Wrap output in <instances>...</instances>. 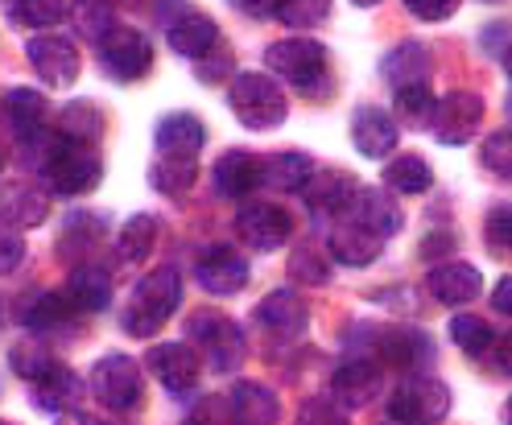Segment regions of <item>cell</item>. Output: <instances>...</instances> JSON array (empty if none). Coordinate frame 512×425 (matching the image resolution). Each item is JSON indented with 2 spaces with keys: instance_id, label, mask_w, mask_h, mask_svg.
I'll return each mask as SVG.
<instances>
[{
  "instance_id": "17",
  "label": "cell",
  "mask_w": 512,
  "mask_h": 425,
  "mask_svg": "<svg viewBox=\"0 0 512 425\" xmlns=\"http://www.w3.org/2000/svg\"><path fill=\"white\" fill-rule=\"evenodd\" d=\"M83 380H79V372H71L67 364H54L34 380V405L42 409V413H54V417H62V413H71V409H79L83 405Z\"/></svg>"
},
{
  "instance_id": "50",
  "label": "cell",
  "mask_w": 512,
  "mask_h": 425,
  "mask_svg": "<svg viewBox=\"0 0 512 425\" xmlns=\"http://www.w3.org/2000/svg\"><path fill=\"white\" fill-rule=\"evenodd\" d=\"M54 425H108V421H100L95 413H83V409H71V413H62Z\"/></svg>"
},
{
  "instance_id": "45",
  "label": "cell",
  "mask_w": 512,
  "mask_h": 425,
  "mask_svg": "<svg viewBox=\"0 0 512 425\" xmlns=\"http://www.w3.org/2000/svg\"><path fill=\"white\" fill-rule=\"evenodd\" d=\"M327 13H331V5L327 0H294V5H277V17L285 21V25H323L327 21Z\"/></svg>"
},
{
  "instance_id": "12",
  "label": "cell",
  "mask_w": 512,
  "mask_h": 425,
  "mask_svg": "<svg viewBox=\"0 0 512 425\" xmlns=\"http://www.w3.org/2000/svg\"><path fill=\"white\" fill-rule=\"evenodd\" d=\"M236 236L252 248V252H273L281 248L285 240L294 236V219L285 207H273V203H248L240 207L236 215Z\"/></svg>"
},
{
  "instance_id": "10",
  "label": "cell",
  "mask_w": 512,
  "mask_h": 425,
  "mask_svg": "<svg viewBox=\"0 0 512 425\" xmlns=\"http://www.w3.org/2000/svg\"><path fill=\"white\" fill-rule=\"evenodd\" d=\"M339 219H351L356 227H364V232H372L376 240H389L401 232V207L389 199V190H376V186H356L351 190L347 207L339 211Z\"/></svg>"
},
{
  "instance_id": "1",
  "label": "cell",
  "mask_w": 512,
  "mask_h": 425,
  "mask_svg": "<svg viewBox=\"0 0 512 425\" xmlns=\"http://www.w3.org/2000/svg\"><path fill=\"white\" fill-rule=\"evenodd\" d=\"M178 302H182V277H178L174 265L145 273L133 289V298H128V306H124V331L137 335V339H153L174 318Z\"/></svg>"
},
{
  "instance_id": "28",
  "label": "cell",
  "mask_w": 512,
  "mask_h": 425,
  "mask_svg": "<svg viewBox=\"0 0 512 425\" xmlns=\"http://www.w3.org/2000/svg\"><path fill=\"white\" fill-rule=\"evenodd\" d=\"M5 120L21 141H38L46 128V95L34 87H13L5 95Z\"/></svg>"
},
{
  "instance_id": "42",
  "label": "cell",
  "mask_w": 512,
  "mask_h": 425,
  "mask_svg": "<svg viewBox=\"0 0 512 425\" xmlns=\"http://www.w3.org/2000/svg\"><path fill=\"white\" fill-rule=\"evenodd\" d=\"M290 273H294L298 281H306V285H327V281H331V265H327V260L318 256L314 248H294Z\"/></svg>"
},
{
  "instance_id": "37",
  "label": "cell",
  "mask_w": 512,
  "mask_h": 425,
  "mask_svg": "<svg viewBox=\"0 0 512 425\" xmlns=\"http://www.w3.org/2000/svg\"><path fill=\"white\" fill-rule=\"evenodd\" d=\"M46 194L42 190H34V186H21V190H13L9 194V203H5V215L9 223H17V227H38V223H46Z\"/></svg>"
},
{
  "instance_id": "14",
  "label": "cell",
  "mask_w": 512,
  "mask_h": 425,
  "mask_svg": "<svg viewBox=\"0 0 512 425\" xmlns=\"http://www.w3.org/2000/svg\"><path fill=\"white\" fill-rule=\"evenodd\" d=\"M380 364H389L397 372H422L434 359V343L426 331H409V326H389L376 335Z\"/></svg>"
},
{
  "instance_id": "44",
  "label": "cell",
  "mask_w": 512,
  "mask_h": 425,
  "mask_svg": "<svg viewBox=\"0 0 512 425\" xmlns=\"http://www.w3.org/2000/svg\"><path fill=\"white\" fill-rule=\"evenodd\" d=\"M484 236L496 252H512V207L508 203H496L488 211V223H484Z\"/></svg>"
},
{
  "instance_id": "33",
  "label": "cell",
  "mask_w": 512,
  "mask_h": 425,
  "mask_svg": "<svg viewBox=\"0 0 512 425\" xmlns=\"http://www.w3.org/2000/svg\"><path fill=\"white\" fill-rule=\"evenodd\" d=\"M95 240H104V219L91 215V211H75L67 223H62V236H58V252L62 256H83L95 248Z\"/></svg>"
},
{
  "instance_id": "52",
  "label": "cell",
  "mask_w": 512,
  "mask_h": 425,
  "mask_svg": "<svg viewBox=\"0 0 512 425\" xmlns=\"http://www.w3.org/2000/svg\"><path fill=\"white\" fill-rule=\"evenodd\" d=\"M504 421L512 425V397H508V405H504Z\"/></svg>"
},
{
  "instance_id": "31",
  "label": "cell",
  "mask_w": 512,
  "mask_h": 425,
  "mask_svg": "<svg viewBox=\"0 0 512 425\" xmlns=\"http://www.w3.org/2000/svg\"><path fill=\"white\" fill-rule=\"evenodd\" d=\"M384 182H389V190L397 194H426L434 186V170L430 161L418 157V153H401L389 161V170H384Z\"/></svg>"
},
{
  "instance_id": "57",
  "label": "cell",
  "mask_w": 512,
  "mask_h": 425,
  "mask_svg": "<svg viewBox=\"0 0 512 425\" xmlns=\"http://www.w3.org/2000/svg\"><path fill=\"white\" fill-rule=\"evenodd\" d=\"M186 425H190V421H186Z\"/></svg>"
},
{
  "instance_id": "11",
  "label": "cell",
  "mask_w": 512,
  "mask_h": 425,
  "mask_svg": "<svg viewBox=\"0 0 512 425\" xmlns=\"http://www.w3.org/2000/svg\"><path fill=\"white\" fill-rule=\"evenodd\" d=\"M479 120H484V100H479L475 91H451L434 104L430 128L442 145H467L475 137Z\"/></svg>"
},
{
  "instance_id": "24",
  "label": "cell",
  "mask_w": 512,
  "mask_h": 425,
  "mask_svg": "<svg viewBox=\"0 0 512 425\" xmlns=\"http://www.w3.org/2000/svg\"><path fill=\"white\" fill-rule=\"evenodd\" d=\"M166 38L170 50L182 58H207L211 50H219V25L207 13H182L178 21H170Z\"/></svg>"
},
{
  "instance_id": "3",
  "label": "cell",
  "mask_w": 512,
  "mask_h": 425,
  "mask_svg": "<svg viewBox=\"0 0 512 425\" xmlns=\"http://www.w3.org/2000/svg\"><path fill=\"white\" fill-rule=\"evenodd\" d=\"M228 104L236 112V120L244 128H256V133H265V128H277L285 120V95L277 87L273 75L265 71H236L232 87H228Z\"/></svg>"
},
{
  "instance_id": "35",
  "label": "cell",
  "mask_w": 512,
  "mask_h": 425,
  "mask_svg": "<svg viewBox=\"0 0 512 425\" xmlns=\"http://www.w3.org/2000/svg\"><path fill=\"white\" fill-rule=\"evenodd\" d=\"M153 244H157V219L153 215H133L116 236L120 260H145L153 252Z\"/></svg>"
},
{
  "instance_id": "23",
  "label": "cell",
  "mask_w": 512,
  "mask_h": 425,
  "mask_svg": "<svg viewBox=\"0 0 512 425\" xmlns=\"http://www.w3.org/2000/svg\"><path fill=\"white\" fill-rule=\"evenodd\" d=\"M75 318H79V310L67 293H34L29 306L21 310V322L34 335H67L75 326Z\"/></svg>"
},
{
  "instance_id": "46",
  "label": "cell",
  "mask_w": 512,
  "mask_h": 425,
  "mask_svg": "<svg viewBox=\"0 0 512 425\" xmlns=\"http://www.w3.org/2000/svg\"><path fill=\"white\" fill-rule=\"evenodd\" d=\"M298 425H347V417H343V409L331 405V401H310V405L302 409Z\"/></svg>"
},
{
  "instance_id": "8",
  "label": "cell",
  "mask_w": 512,
  "mask_h": 425,
  "mask_svg": "<svg viewBox=\"0 0 512 425\" xmlns=\"http://www.w3.org/2000/svg\"><path fill=\"white\" fill-rule=\"evenodd\" d=\"M100 67L116 83H137L153 67V46L145 42L141 29L133 25H112L100 38Z\"/></svg>"
},
{
  "instance_id": "36",
  "label": "cell",
  "mask_w": 512,
  "mask_h": 425,
  "mask_svg": "<svg viewBox=\"0 0 512 425\" xmlns=\"http://www.w3.org/2000/svg\"><path fill=\"white\" fill-rule=\"evenodd\" d=\"M199 178V161H174V157H157L153 170H149V182L162 190V194H186Z\"/></svg>"
},
{
  "instance_id": "13",
  "label": "cell",
  "mask_w": 512,
  "mask_h": 425,
  "mask_svg": "<svg viewBox=\"0 0 512 425\" xmlns=\"http://www.w3.org/2000/svg\"><path fill=\"white\" fill-rule=\"evenodd\" d=\"M145 364L157 376V384H166L174 397H178V392L195 388L199 384V372H203V359H199V351L190 347V343H162V347H153Z\"/></svg>"
},
{
  "instance_id": "38",
  "label": "cell",
  "mask_w": 512,
  "mask_h": 425,
  "mask_svg": "<svg viewBox=\"0 0 512 425\" xmlns=\"http://www.w3.org/2000/svg\"><path fill=\"white\" fill-rule=\"evenodd\" d=\"M434 91L422 83V87H405V91H397V116L409 124V128H422V124H430V116H434Z\"/></svg>"
},
{
  "instance_id": "15",
  "label": "cell",
  "mask_w": 512,
  "mask_h": 425,
  "mask_svg": "<svg viewBox=\"0 0 512 425\" xmlns=\"http://www.w3.org/2000/svg\"><path fill=\"white\" fill-rule=\"evenodd\" d=\"M195 277L207 293L215 298H228V293H240L248 285V260L236 252V248H207L195 265Z\"/></svg>"
},
{
  "instance_id": "19",
  "label": "cell",
  "mask_w": 512,
  "mask_h": 425,
  "mask_svg": "<svg viewBox=\"0 0 512 425\" xmlns=\"http://www.w3.org/2000/svg\"><path fill=\"white\" fill-rule=\"evenodd\" d=\"M430 293L442 302V306H467L479 298V289H484V277H479L475 265L467 260H446V265H434L430 277H426Z\"/></svg>"
},
{
  "instance_id": "55",
  "label": "cell",
  "mask_w": 512,
  "mask_h": 425,
  "mask_svg": "<svg viewBox=\"0 0 512 425\" xmlns=\"http://www.w3.org/2000/svg\"><path fill=\"white\" fill-rule=\"evenodd\" d=\"M508 116H512V91H508Z\"/></svg>"
},
{
  "instance_id": "51",
  "label": "cell",
  "mask_w": 512,
  "mask_h": 425,
  "mask_svg": "<svg viewBox=\"0 0 512 425\" xmlns=\"http://www.w3.org/2000/svg\"><path fill=\"white\" fill-rule=\"evenodd\" d=\"M496 372L512 376V335H508V339H500V347H496Z\"/></svg>"
},
{
  "instance_id": "18",
  "label": "cell",
  "mask_w": 512,
  "mask_h": 425,
  "mask_svg": "<svg viewBox=\"0 0 512 425\" xmlns=\"http://www.w3.org/2000/svg\"><path fill=\"white\" fill-rule=\"evenodd\" d=\"M211 178H215V190L223 194V199H244V194H252L256 186L265 182V161L256 153L232 149V153H223L215 161Z\"/></svg>"
},
{
  "instance_id": "5",
  "label": "cell",
  "mask_w": 512,
  "mask_h": 425,
  "mask_svg": "<svg viewBox=\"0 0 512 425\" xmlns=\"http://www.w3.org/2000/svg\"><path fill=\"white\" fill-rule=\"evenodd\" d=\"M91 392H95V401H100L104 409L112 413H128V409H137L141 397H145V376H141V364L133 355H124V351H112L104 355L100 364L91 368Z\"/></svg>"
},
{
  "instance_id": "56",
  "label": "cell",
  "mask_w": 512,
  "mask_h": 425,
  "mask_svg": "<svg viewBox=\"0 0 512 425\" xmlns=\"http://www.w3.org/2000/svg\"><path fill=\"white\" fill-rule=\"evenodd\" d=\"M0 425H13V421H0Z\"/></svg>"
},
{
  "instance_id": "32",
  "label": "cell",
  "mask_w": 512,
  "mask_h": 425,
  "mask_svg": "<svg viewBox=\"0 0 512 425\" xmlns=\"http://www.w3.org/2000/svg\"><path fill=\"white\" fill-rule=\"evenodd\" d=\"M314 178V161L306 153H277L265 161V182L277 190H306Z\"/></svg>"
},
{
  "instance_id": "27",
  "label": "cell",
  "mask_w": 512,
  "mask_h": 425,
  "mask_svg": "<svg viewBox=\"0 0 512 425\" xmlns=\"http://www.w3.org/2000/svg\"><path fill=\"white\" fill-rule=\"evenodd\" d=\"M67 298L75 302V310L100 314L112 306V273L104 265H75L71 281H67Z\"/></svg>"
},
{
  "instance_id": "54",
  "label": "cell",
  "mask_w": 512,
  "mask_h": 425,
  "mask_svg": "<svg viewBox=\"0 0 512 425\" xmlns=\"http://www.w3.org/2000/svg\"><path fill=\"white\" fill-rule=\"evenodd\" d=\"M0 322H5V298H0Z\"/></svg>"
},
{
  "instance_id": "48",
  "label": "cell",
  "mask_w": 512,
  "mask_h": 425,
  "mask_svg": "<svg viewBox=\"0 0 512 425\" xmlns=\"http://www.w3.org/2000/svg\"><path fill=\"white\" fill-rule=\"evenodd\" d=\"M228 75H236V62H232V54H228V50H219L215 58L199 62V83H223Z\"/></svg>"
},
{
  "instance_id": "30",
  "label": "cell",
  "mask_w": 512,
  "mask_h": 425,
  "mask_svg": "<svg viewBox=\"0 0 512 425\" xmlns=\"http://www.w3.org/2000/svg\"><path fill=\"white\" fill-rule=\"evenodd\" d=\"M100 133H104V116H100V108H95V104L79 100V104L62 108V116H58V137L62 141L95 145V141H100Z\"/></svg>"
},
{
  "instance_id": "22",
  "label": "cell",
  "mask_w": 512,
  "mask_h": 425,
  "mask_svg": "<svg viewBox=\"0 0 512 425\" xmlns=\"http://www.w3.org/2000/svg\"><path fill=\"white\" fill-rule=\"evenodd\" d=\"M351 141L364 157H389L397 149V120L384 108H356L351 116Z\"/></svg>"
},
{
  "instance_id": "39",
  "label": "cell",
  "mask_w": 512,
  "mask_h": 425,
  "mask_svg": "<svg viewBox=\"0 0 512 425\" xmlns=\"http://www.w3.org/2000/svg\"><path fill=\"white\" fill-rule=\"evenodd\" d=\"M451 339L467 351V355H484L488 347H492V326L484 322V318H475V314H459L455 322H451Z\"/></svg>"
},
{
  "instance_id": "4",
  "label": "cell",
  "mask_w": 512,
  "mask_h": 425,
  "mask_svg": "<svg viewBox=\"0 0 512 425\" xmlns=\"http://www.w3.org/2000/svg\"><path fill=\"white\" fill-rule=\"evenodd\" d=\"M42 174L54 194H87L100 186L104 161L95 153V145H75V141H50L42 157Z\"/></svg>"
},
{
  "instance_id": "40",
  "label": "cell",
  "mask_w": 512,
  "mask_h": 425,
  "mask_svg": "<svg viewBox=\"0 0 512 425\" xmlns=\"http://www.w3.org/2000/svg\"><path fill=\"white\" fill-rule=\"evenodd\" d=\"M479 157H484L488 174L512 182V128H496V133L484 141V153H479Z\"/></svg>"
},
{
  "instance_id": "9",
  "label": "cell",
  "mask_w": 512,
  "mask_h": 425,
  "mask_svg": "<svg viewBox=\"0 0 512 425\" xmlns=\"http://www.w3.org/2000/svg\"><path fill=\"white\" fill-rule=\"evenodd\" d=\"M25 54H29V62H34V71L46 79V87H71L79 79V71H83V58H79L75 38L54 34V29H50V34L29 38Z\"/></svg>"
},
{
  "instance_id": "29",
  "label": "cell",
  "mask_w": 512,
  "mask_h": 425,
  "mask_svg": "<svg viewBox=\"0 0 512 425\" xmlns=\"http://www.w3.org/2000/svg\"><path fill=\"white\" fill-rule=\"evenodd\" d=\"M380 248H384V240H376L372 232H364V227H356L351 219H339L335 232H331V256L339 260V265H351V269L372 265V260L380 256Z\"/></svg>"
},
{
  "instance_id": "6",
  "label": "cell",
  "mask_w": 512,
  "mask_h": 425,
  "mask_svg": "<svg viewBox=\"0 0 512 425\" xmlns=\"http://www.w3.org/2000/svg\"><path fill=\"white\" fill-rule=\"evenodd\" d=\"M446 413H451V388L434 376H405L389 397V417L397 425H438Z\"/></svg>"
},
{
  "instance_id": "20",
  "label": "cell",
  "mask_w": 512,
  "mask_h": 425,
  "mask_svg": "<svg viewBox=\"0 0 512 425\" xmlns=\"http://www.w3.org/2000/svg\"><path fill=\"white\" fill-rule=\"evenodd\" d=\"M256 318H261V326L269 335H277L281 343H294V339H302V331H306V306H302V298L294 289H273L269 298L256 306Z\"/></svg>"
},
{
  "instance_id": "26",
  "label": "cell",
  "mask_w": 512,
  "mask_h": 425,
  "mask_svg": "<svg viewBox=\"0 0 512 425\" xmlns=\"http://www.w3.org/2000/svg\"><path fill=\"white\" fill-rule=\"evenodd\" d=\"M380 75H384V83H393V91L422 87L426 75H430V50L422 42H401L397 50L384 54Z\"/></svg>"
},
{
  "instance_id": "53",
  "label": "cell",
  "mask_w": 512,
  "mask_h": 425,
  "mask_svg": "<svg viewBox=\"0 0 512 425\" xmlns=\"http://www.w3.org/2000/svg\"><path fill=\"white\" fill-rule=\"evenodd\" d=\"M504 67H508V75H512V50H508V54H504Z\"/></svg>"
},
{
  "instance_id": "21",
  "label": "cell",
  "mask_w": 512,
  "mask_h": 425,
  "mask_svg": "<svg viewBox=\"0 0 512 425\" xmlns=\"http://www.w3.org/2000/svg\"><path fill=\"white\" fill-rule=\"evenodd\" d=\"M331 392H335V405H343V409L372 405L380 392V364L376 359H347L331 380Z\"/></svg>"
},
{
  "instance_id": "47",
  "label": "cell",
  "mask_w": 512,
  "mask_h": 425,
  "mask_svg": "<svg viewBox=\"0 0 512 425\" xmlns=\"http://www.w3.org/2000/svg\"><path fill=\"white\" fill-rule=\"evenodd\" d=\"M405 9L422 21H446L459 9V0H405Z\"/></svg>"
},
{
  "instance_id": "25",
  "label": "cell",
  "mask_w": 512,
  "mask_h": 425,
  "mask_svg": "<svg viewBox=\"0 0 512 425\" xmlns=\"http://www.w3.org/2000/svg\"><path fill=\"white\" fill-rule=\"evenodd\" d=\"M228 409H232L236 425H277V417H281L277 392H269L265 384H256V380H236L232 384Z\"/></svg>"
},
{
  "instance_id": "41",
  "label": "cell",
  "mask_w": 512,
  "mask_h": 425,
  "mask_svg": "<svg viewBox=\"0 0 512 425\" xmlns=\"http://www.w3.org/2000/svg\"><path fill=\"white\" fill-rule=\"evenodd\" d=\"M50 364H54V359H50V351H46L38 339H25V343H17V347H13V368H17L29 384H34Z\"/></svg>"
},
{
  "instance_id": "34",
  "label": "cell",
  "mask_w": 512,
  "mask_h": 425,
  "mask_svg": "<svg viewBox=\"0 0 512 425\" xmlns=\"http://www.w3.org/2000/svg\"><path fill=\"white\" fill-rule=\"evenodd\" d=\"M71 9L75 5H67V0H13L9 17L17 25H34V29H42V34H50L54 25H62L71 17Z\"/></svg>"
},
{
  "instance_id": "43",
  "label": "cell",
  "mask_w": 512,
  "mask_h": 425,
  "mask_svg": "<svg viewBox=\"0 0 512 425\" xmlns=\"http://www.w3.org/2000/svg\"><path fill=\"white\" fill-rule=\"evenodd\" d=\"M25 260V240H21V227L9 223L0 215V273H13Z\"/></svg>"
},
{
  "instance_id": "2",
  "label": "cell",
  "mask_w": 512,
  "mask_h": 425,
  "mask_svg": "<svg viewBox=\"0 0 512 425\" xmlns=\"http://www.w3.org/2000/svg\"><path fill=\"white\" fill-rule=\"evenodd\" d=\"M269 71L281 75L290 87H298L310 100H323L331 91V58L323 42H310V38H285L277 46L265 50Z\"/></svg>"
},
{
  "instance_id": "16",
  "label": "cell",
  "mask_w": 512,
  "mask_h": 425,
  "mask_svg": "<svg viewBox=\"0 0 512 425\" xmlns=\"http://www.w3.org/2000/svg\"><path fill=\"white\" fill-rule=\"evenodd\" d=\"M157 157H174V161H199L203 141H207V128L199 116L190 112H170L162 124H157Z\"/></svg>"
},
{
  "instance_id": "7",
  "label": "cell",
  "mask_w": 512,
  "mask_h": 425,
  "mask_svg": "<svg viewBox=\"0 0 512 425\" xmlns=\"http://www.w3.org/2000/svg\"><path fill=\"white\" fill-rule=\"evenodd\" d=\"M186 335L195 339L190 347L203 351L215 372H240V364H244V335H240V326L232 318H223V314H195V318H190V326H186Z\"/></svg>"
},
{
  "instance_id": "49",
  "label": "cell",
  "mask_w": 512,
  "mask_h": 425,
  "mask_svg": "<svg viewBox=\"0 0 512 425\" xmlns=\"http://www.w3.org/2000/svg\"><path fill=\"white\" fill-rule=\"evenodd\" d=\"M492 306H496L500 314H508V318H512V277H504V281L492 289Z\"/></svg>"
}]
</instances>
